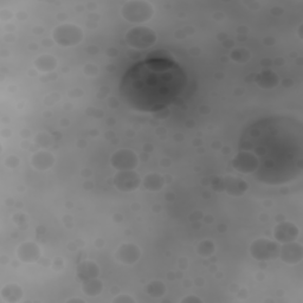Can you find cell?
Returning a JSON list of instances; mask_svg holds the SVG:
<instances>
[{
  "mask_svg": "<svg viewBox=\"0 0 303 303\" xmlns=\"http://www.w3.org/2000/svg\"><path fill=\"white\" fill-rule=\"evenodd\" d=\"M241 151L256 156L259 182L278 185L296 179L302 173L303 139L300 121L271 116L250 124L239 141Z\"/></svg>",
  "mask_w": 303,
  "mask_h": 303,
  "instance_id": "obj_1",
  "label": "cell"
},
{
  "mask_svg": "<svg viewBox=\"0 0 303 303\" xmlns=\"http://www.w3.org/2000/svg\"><path fill=\"white\" fill-rule=\"evenodd\" d=\"M186 84V74L171 58L149 56L126 72L120 93L131 108L155 113L173 103Z\"/></svg>",
  "mask_w": 303,
  "mask_h": 303,
  "instance_id": "obj_2",
  "label": "cell"
},
{
  "mask_svg": "<svg viewBox=\"0 0 303 303\" xmlns=\"http://www.w3.org/2000/svg\"><path fill=\"white\" fill-rule=\"evenodd\" d=\"M122 15L128 22H146L153 15V7L146 2H129L123 6Z\"/></svg>",
  "mask_w": 303,
  "mask_h": 303,
  "instance_id": "obj_3",
  "label": "cell"
},
{
  "mask_svg": "<svg viewBox=\"0 0 303 303\" xmlns=\"http://www.w3.org/2000/svg\"><path fill=\"white\" fill-rule=\"evenodd\" d=\"M156 36L147 27H135L126 34V42L129 46L136 49H146L155 43Z\"/></svg>",
  "mask_w": 303,
  "mask_h": 303,
  "instance_id": "obj_4",
  "label": "cell"
},
{
  "mask_svg": "<svg viewBox=\"0 0 303 303\" xmlns=\"http://www.w3.org/2000/svg\"><path fill=\"white\" fill-rule=\"evenodd\" d=\"M82 36H83V33H82L80 27L72 24L58 26L54 32L55 41L63 46H72L77 44V43L82 41Z\"/></svg>",
  "mask_w": 303,
  "mask_h": 303,
  "instance_id": "obj_5",
  "label": "cell"
},
{
  "mask_svg": "<svg viewBox=\"0 0 303 303\" xmlns=\"http://www.w3.org/2000/svg\"><path fill=\"white\" fill-rule=\"evenodd\" d=\"M251 255L259 261L276 258L279 254V247L276 243L268 241V239H257L250 247Z\"/></svg>",
  "mask_w": 303,
  "mask_h": 303,
  "instance_id": "obj_6",
  "label": "cell"
},
{
  "mask_svg": "<svg viewBox=\"0 0 303 303\" xmlns=\"http://www.w3.org/2000/svg\"><path fill=\"white\" fill-rule=\"evenodd\" d=\"M112 164L116 170L131 171L136 166L137 159L133 152L127 151V149H121L113 155Z\"/></svg>",
  "mask_w": 303,
  "mask_h": 303,
  "instance_id": "obj_7",
  "label": "cell"
},
{
  "mask_svg": "<svg viewBox=\"0 0 303 303\" xmlns=\"http://www.w3.org/2000/svg\"><path fill=\"white\" fill-rule=\"evenodd\" d=\"M234 167L242 173H253L257 170L258 163L253 153L241 151L235 156Z\"/></svg>",
  "mask_w": 303,
  "mask_h": 303,
  "instance_id": "obj_8",
  "label": "cell"
},
{
  "mask_svg": "<svg viewBox=\"0 0 303 303\" xmlns=\"http://www.w3.org/2000/svg\"><path fill=\"white\" fill-rule=\"evenodd\" d=\"M114 183H115L116 187L120 191H133L139 186L140 178L135 172L132 171H121L117 173L115 178H114Z\"/></svg>",
  "mask_w": 303,
  "mask_h": 303,
  "instance_id": "obj_9",
  "label": "cell"
},
{
  "mask_svg": "<svg viewBox=\"0 0 303 303\" xmlns=\"http://www.w3.org/2000/svg\"><path fill=\"white\" fill-rule=\"evenodd\" d=\"M220 185L216 187V191L225 190L227 193L232 195H242L247 190V185L242 179L227 176L225 179H218Z\"/></svg>",
  "mask_w": 303,
  "mask_h": 303,
  "instance_id": "obj_10",
  "label": "cell"
},
{
  "mask_svg": "<svg viewBox=\"0 0 303 303\" xmlns=\"http://www.w3.org/2000/svg\"><path fill=\"white\" fill-rule=\"evenodd\" d=\"M297 227L291 223H282L275 229V237L279 242H291L297 237Z\"/></svg>",
  "mask_w": 303,
  "mask_h": 303,
  "instance_id": "obj_11",
  "label": "cell"
},
{
  "mask_svg": "<svg viewBox=\"0 0 303 303\" xmlns=\"http://www.w3.org/2000/svg\"><path fill=\"white\" fill-rule=\"evenodd\" d=\"M116 257L121 262L126 263V264H133V263H135L139 259L140 250L135 245H132V244H124L117 251Z\"/></svg>",
  "mask_w": 303,
  "mask_h": 303,
  "instance_id": "obj_12",
  "label": "cell"
},
{
  "mask_svg": "<svg viewBox=\"0 0 303 303\" xmlns=\"http://www.w3.org/2000/svg\"><path fill=\"white\" fill-rule=\"evenodd\" d=\"M302 258V247L300 244L290 243L283 246L282 259L288 264H295Z\"/></svg>",
  "mask_w": 303,
  "mask_h": 303,
  "instance_id": "obj_13",
  "label": "cell"
},
{
  "mask_svg": "<svg viewBox=\"0 0 303 303\" xmlns=\"http://www.w3.org/2000/svg\"><path fill=\"white\" fill-rule=\"evenodd\" d=\"M18 256L24 262H34L39 257V249L36 244L25 243L19 247Z\"/></svg>",
  "mask_w": 303,
  "mask_h": 303,
  "instance_id": "obj_14",
  "label": "cell"
},
{
  "mask_svg": "<svg viewBox=\"0 0 303 303\" xmlns=\"http://www.w3.org/2000/svg\"><path fill=\"white\" fill-rule=\"evenodd\" d=\"M77 275L81 279H92L98 275V266L93 262H83L77 268Z\"/></svg>",
  "mask_w": 303,
  "mask_h": 303,
  "instance_id": "obj_15",
  "label": "cell"
},
{
  "mask_svg": "<svg viewBox=\"0 0 303 303\" xmlns=\"http://www.w3.org/2000/svg\"><path fill=\"white\" fill-rule=\"evenodd\" d=\"M32 164L37 170H46V168H49L54 164V158L50 153L39 152L33 155Z\"/></svg>",
  "mask_w": 303,
  "mask_h": 303,
  "instance_id": "obj_16",
  "label": "cell"
},
{
  "mask_svg": "<svg viewBox=\"0 0 303 303\" xmlns=\"http://www.w3.org/2000/svg\"><path fill=\"white\" fill-rule=\"evenodd\" d=\"M256 82H257L259 86L262 88H273V86H276L278 83V77L276 74L273 72H264L259 74L257 77H256Z\"/></svg>",
  "mask_w": 303,
  "mask_h": 303,
  "instance_id": "obj_17",
  "label": "cell"
},
{
  "mask_svg": "<svg viewBox=\"0 0 303 303\" xmlns=\"http://www.w3.org/2000/svg\"><path fill=\"white\" fill-rule=\"evenodd\" d=\"M3 297L9 302H15L22 297V289L18 288L17 286H7L2 290Z\"/></svg>",
  "mask_w": 303,
  "mask_h": 303,
  "instance_id": "obj_18",
  "label": "cell"
},
{
  "mask_svg": "<svg viewBox=\"0 0 303 303\" xmlns=\"http://www.w3.org/2000/svg\"><path fill=\"white\" fill-rule=\"evenodd\" d=\"M145 186L151 191H158L160 187H163V178L158 174H149L144 180Z\"/></svg>",
  "mask_w": 303,
  "mask_h": 303,
  "instance_id": "obj_19",
  "label": "cell"
},
{
  "mask_svg": "<svg viewBox=\"0 0 303 303\" xmlns=\"http://www.w3.org/2000/svg\"><path fill=\"white\" fill-rule=\"evenodd\" d=\"M102 290V283L97 279H86V282L83 286V291L85 294L94 296V295H98Z\"/></svg>",
  "mask_w": 303,
  "mask_h": 303,
  "instance_id": "obj_20",
  "label": "cell"
},
{
  "mask_svg": "<svg viewBox=\"0 0 303 303\" xmlns=\"http://www.w3.org/2000/svg\"><path fill=\"white\" fill-rule=\"evenodd\" d=\"M36 66L39 70H43V72H49V70L55 69L56 61H55L52 56H42L36 61Z\"/></svg>",
  "mask_w": 303,
  "mask_h": 303,
  "instance_id": "obj_21",
  "label": "cell"
},
{
  "mask_svg": "<svg viewBox=\"0 0 303 303\" xmlns=\"http://www.w3.org/2000/svg\"><path fill=\"white\" fill-rule=\"evenodd\" d=\"M147 290H148V294L151 295V296L159 297V296H161V295H164V293H165V286L161 282L154 281L148 286Z\"/></svg>",
  "mask_w": 303,
  "mask_h": 303,
  "instance_id": "obj_22",
  "label": "cell"
},
{
  "mask_svg": "<svg viewBox=\"0 0 303 303\" xmlns=\"http://www.w3.org/2000/svg\"><path fill=\"white\" fill-rule=\"evenodd\" d=\"M213 244H212L211 242L208 241H205V242H202L198 245V253L204 256V257H206V256H210L212 253H213Z\"/></svg>",
  "mask_w": 303,
  "mask_h": 303,
  "instance_id": "obj_23",
  "label": "cell"
},
{
  "mask_svg": "<svg viewBox=\"0 0 303 303\" xmlns=\"http://www.w3.org/2000/svg\"><path fill=\"white\" fill-rule=\"evenodd\" d=\"M231 57H232V60H234V61H237V62H246V61H249L250 54L247 52L246 50L237 49V50H235L234 52L231 54Z\"/></svg>",
  "mask_w": 303,
  "mask_h": 303,
  "instance_id": "obj_24",
  "label": "cell"
},
{
  "mask_svg": "<svg viewBox=\"0 0 303 303\" xmlns=\"http://www.w3.org/2000/svg\"><path fill=\"white\" fill-rule=\"evenodd\" d=\"M114 302H134V300L128 296H120V297L115 298Z\"/></svg>",
  "mask_w": 303,
  "mask_h": 303,
  "instance_id": "obj_25",
  "label": "cell"
},
{
  "mask_svg": "<svg viewBox=\"0 0 303 303\" xmlns=\"http://www.w3.org/2000/svg\"><path fill=\"white\" fill-rule=\"evenodd\" d=\"M183 302H200V300L198 297L191 296V297H185L183 300Z\"/></svg>",
  "mask_w": 303,
  "mask_h": 303,
  "instance_id": "obj_26",
  "label": "cell"
},
{
  "mask_svg": "<svg viewBox=\"0 0 303 303\" xmlns=\"http://www.w3.org/2000/svg\"><path fill=\"white\" fill-rule=\"evenodd\" d=\"M69 302H83L82 300H78V298H74V300H70Z\"/></svg>",
  "mask_w": 303,
  "mask_h": 303,
  "instance_id": "obj_27",
  "label": "cell"
}]
</instances>
